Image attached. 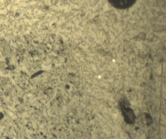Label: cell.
I'll return each mask as SVG.
<instances>
[{
    "mask_svg": "<svg viewBox=\"0 0 166 139\" xmlns=\"http://www.w3.org/2000/svg\"><path fill=\"white\" fill-rule=\"evenodd\" d=\"M122 110L125 121L127 123L132 124L135 122V117L132 110L129 108L122 107Z\"/></svg>",
    "mask_w": 166,
    "mask_h": 139,
    "instance_id": "6da1fadb",
    "label": "cell"
}]
</instances>
